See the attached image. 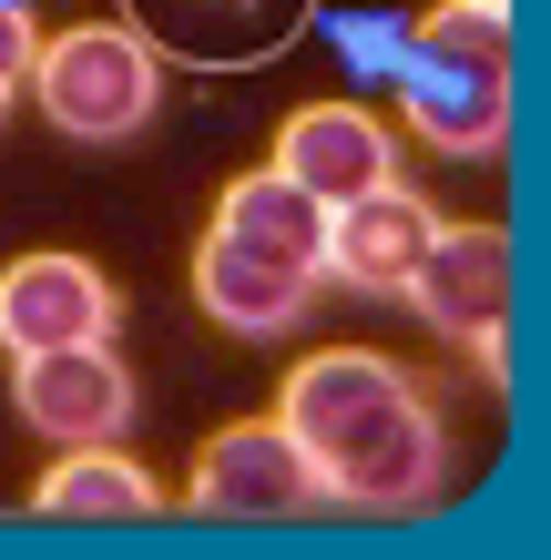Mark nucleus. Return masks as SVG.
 Here are the masks:
<instances>
[{
  "label": "nucleus",
  "instance_id": "f257e3e1",
  "mask_svg": "<svg viewBox=\"0 0 551 560\" xmlns=\"http://www.w3.org/2000/svg\"><path fill=\"white\" fill-rule=\"evenodd\" d=\"M286 439L307 448V469L337 510L439 500V408L368 347H328L286 377Z\"/></svg>",
  "mask_w": 551,
  "mask_h": 560
},
{
  "label": "nucleus",
  "instance_id": "f03ea898",
  "mask_svg": "<svg viewBox=\"0 0 551 560\" xmlns=\"http://www.w3.org/2000/svg\"><path fill=\"white\" fill-rule=\"evenodd\" d=\"M409 51H418V82H399V92H409L418 133L439 153H501V133H510V11L501 0L429 11Z\"/></svg>",
  "mask_w": 551,
  "mask_h": 560
},
{
  "label": "nucleus",
  "instance_id": "7ed1b4c3",
  "mask_svg": "<svg viewBox=\"0 0 551 560\" xmlns=\"http://www.w3.org/2000/svg\"><path fill=\"white\" fill-rule=\"evenodd\" d=\"M31 92H42V113L72 143H123V133H144V122H153V103H164V61H153L144 31L82 21V31H61V42H42Z\"/></svg>",
  "mask_w": 551,
  "mask_h": 560
},
{
  "label": "nucleus",
  "instance_id": "20e7f679",
  "mask_svg": "<svg viewBox=\"0 0 551 560\" xmlns=\"http://www.w3.org/2000/svg\"><path fill=\"white\" fill-rule=\"evenodd\" d=\"M184 500L215 510V520H307V510H328V489H317L307 448L276 418V428H215L194 479H184Z\"/></svg>",
  "mask_w": 551,
  "mask_h": 560
},
{
  "label": "nucleus",
  "instance_id": "39448f33",
  "mask_svg": "<svg viewBox=\"0 0 551 560\" xmlns=\"http://www.w3.org/2000/svg\"><path fill=\"white\" fill-rule=\"evenodd\" d=\"M399 295H418V316L449 326V337H470L480 368L501 377V306H510V235L501 224H439Z\"/></svg>",
  "mask_w": 551,
  "mask_h": 560
},
{
  "label": "nucleus",
  "instance_id": "423d86ee",
  "mask_svg": "<svg viewBox=\"0 0 551 560\" xmlns=\"http://www.w3.org/2000/svg\"><path fill=\"white\" fill-rule=\"evenodd\" d=\"M11 408L42 428V439H61V448H103L113 428L134 418V368L113 357V337L42 347V357H21V368H11Z\"/></svg>",
  "mask_w": 551,
  "mask_h": 560
},
{
  "label": "nucleus",
  "instance_id": "0eeeda50",
  "mask_svg": "<svg viewBox=\"0 0 551 560\" xmlns=\"http://www.w3.org/2000/svg\"><path fill=\"white\" fill-rule=\"evenodd\" d=\"M317 0H134V31L184 72H255L307 31Z\"/></svg>",
  "mask_w": 551,
  "mask_h": 560
},
{
  "label": "nucleus",
  "instance_id": "6e6552de",
  "mask_svg": "<svg viewBox=\"0 0 551 560\" xmlns=\"http://www.w3.org/2000/svg\"><path fill=\"white\" fill-rule=\"evenodd\" d=\"M113 337V276L82 255H21L0 276V347L42 357V347H92Z\"/></svg>",
  "mask_w": 551,
  "mask_h": 560
},
{
  "label": "nucleus",
  "instance_id": "1a4fd4ad",
  "mask_svg": "<svg viewBox=\"0 0 551 560\" xmlns=\"http://www.w3.org/2000/svg\"><path fill=\"white\" fill-rule=\"evenodd\" d=\"M276 174H297L317 205H358V194L378 184H399V143H388V122L358 113V103H307V113H286V133H276Z\"/></svg>",
  "mask_w": 551,
  "mask_h": 560
},
{
  "label": "nucleus",
  "instance_id": "9d476101",
  "mask_svg": "<svg viewBox=\"0 0 551 560\" xmlns=\"http://www.w3.org/2000/svg\"><path fill=\"white\" fill-rule=\"evenodd\" d=\"M429 235H439V214L418 205L409 184H378V194H358V205L328 214V266L347 285H368V295H399L409 266L429 255Z\"/></svg>",
  "mask_w": 551,
  "mask_h": 560
},
{
  "label": "nucleus",
  "instance_id": "9b49d317",
  "mask_svg": "<svg viewBox=\"0 0 551 560\" xmlns=\"http://www.w3.org/2000/svg\"><path fill=\"white\" fill-rule=\"evenodd\" d=\"M215 235H236L245 255H266V266H286V276H317V266H328V205H317L297 174H276V163L225 184Z\"/></svg>",
  "mask_w": 551,
  "mask_h": 560
},
{
  "label": "nucleus",
  "instance_id": "f8f14e48",
  "mask_svg": "<svg viewBox=\"0 0 551 560\" xmlns=\"http://www.w3.org/2000/svg\"><path fill=\"white\" fill-rule=\"evenodd\" d=\"M307 285L317 276H286V266H266V255H245L236 235L194 245V295H205V316L236 326V337H276V326H297L307 316Z\"/></svg>",
  "mask_w": 551,
  "mask_h": 560
},
{
  "label": "nucleus",
  "instance_id": "ddd939ff",
  "mask_svg": "<svg viewBox=\"0 0 551 560\" xmlns=\"http://www.w3.org/2000/svg\"><path fill=\"white\" fill-rule=\"evenodd\" d=\"M31 510L42 520H153L164 489H153L134 458H113V448H72L42 489H31Z\"/></svg>",
  "mask_w": 551,
  "mask_h": 560
},
{
  "label": "nucleus",
  "instance_id": "4468645a",
  "mask_svg": "<svg viewBox=\"0 0 551 560\" xmlns=\"http://www.w3.org/2000/svg\"><path fill=\"white\" fill-rule=\"evenodd\" d=\"M31 61H42V31H31V11L21 0H0V103L31 82Z\"/></svg>",
  "mask_w": 551,
  "mask_h": 560
}]
</instances>
